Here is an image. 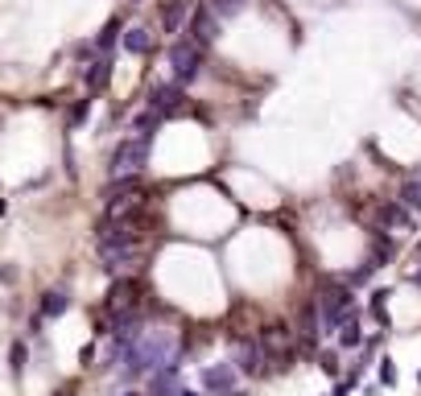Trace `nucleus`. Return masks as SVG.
<instances>
[{
    "label": "nucleus",
    "instance_id": "obj_5",
    "mask_svg": "<svg viewBox=\"0 0 421 396\" xmlns=\"http://www.w3.org/2000/svg\"><path fill=\"white\" fill-rule=\"evenodd\" d=\"M136 293H141V281H136V277H120V281L107 289V314L116 318V314L136 310Z\"/></svg>",
    "mask_w": 421,
    "mask_h": 396
},
{
    "label": "nucleus",
    "instance_id": "obj_10",
    "mask_svg": "<svg viewBox=\"0 0 421 396\" xmlns=\"http://www.w3.org/2000/svg\"><path fill=\"white\" fill-rule=\"evenodd\" d=\"M120 45H124L128 54H136V58H145V54H153V33H149V29H141V25H132V29H124V37H120Z\"/></svg>",
    "mask_w": 421,
    "mask_h": 396
},
{
    "label": "nucleus",
    "instance_id": "obj_8",
    "mask_svg": "<svg viewBox=\"0 0 421 396\" xmlns=\"http://www.w3.org/2000/svg\"><path fill=\"white\" fill-rule=\"evenodd\" d=\"M178 359H170L165 368H157L153 376H149V396H178Z\"/></svg>",
    "mask_w": 421,
    "mask_h": 396
},
{
    "label": "nucleus",
    "instance_id": "obj_25",
    "mask_svg": "<svg viewBox=\"0 0 421 396\" xmlns=\"http://www.w3.org/2000/svg\"><path fill=\"white\" fill-rule=\"evenodd\" d=\"M120 396H141V393H136V388H124V393H120Z\"/></svg>",
    "mask_w": 421,
    "mask_h": 396
},
{
    "label": "nucleus",
    "instance_id": "obj_7",
    "mask_svg": "<svg viewBox=\"0 0 421 396\" xmlns=\"http://www.w3.org/2000/svg\"><path fill=\"white\" fill-rule=\"evenodd\" d=\"M265 364H269V355H265L260 339H240V351H236V368H240V376H260Z\"/></svg>",
    "mask_w": 421,
    "mask_h": 396
},
{
    "label": "nucleus",
    "instance_id": "obj_28",
    "mask_svg": "<svg viewBox=\"0 0 421 396\" xmlns=\"http://www.w3.org/2000/svg\"><path fill=\"white\" fill-rule=\"evenodd\" d=\"M54 396H66V393H54Z\"/></svg>",
    "mask_w": 421,
    "mask_h": 396
},
{
    "label": "nucleus",
    "instance_id": "obj_9",
    "mask_svg": "<svg viewBox=\"0 0 421 396\" xmlns=\"http://www.w3.org/2000/svg\"><path fill=\"white\" fill-rule=\"evenodd\" d=\"M190 41H198L203 50L215 41V17H211V8H194V21H190Z\"/></svg>",
    "mask_w": 421,
    "mask_h": 396
},
{
    "label": "nucleus",
    "instance_id": "obj_4",
    "mask_svg": "<svg viewBox=\"0 0 421 396\" xmlns=\"http://www.w3.org/2000/svg\"><path fill=\"white\" fill-rule=\"evenodd\" d=\"M236 376H240L236 364H207L198 380H203V393L207 396H232L236 393Z\"/></svg>",
    "mask_w": 421,
    "mask_h": 396
},
{
    "label": "nucleus",
    "instance_id": "obj_12",
    "mask_svg": "<svg viewBox=\"0 0 421 396\" xmlns=\"http://www.w3.org/2000/svg\"><path fill=\"white\" fill-rule=\"evenodd\" d=\"M66 310H70V298H66V289H45V293H41V310H37V314H41L45 322H50V318H62Z\"/></svg>",
    "mask_w": 421,
    "mask_h": 396
},
{
    "label": "nucleus",
    "instance_id": "obj_18",
    "mask_svg": "<svg viewBox=\"0 0 421 396\" xmlns=\"http://www.w3.org/2000/svg\"><path fill=\"white\" fill-rule=\"evenodd\" d=\"M116 37H120V17H112V21L103 25V33L95 37V50H112V45H116Z\"/></svg>",
    "mask_w": 421,
    "mask_h": 396
},
{
    "label": "nucleus",
    "instance_id": "obj_17",
    "mask_svg": "<svg viewBox=\"0 0 421 396\" xmlns=\"http://www.w3.org/2000/svg\"><path fill=\"white\" fill-rule=\"evenodd\" d=\"M397 202H401L405 211L421 215V186H418V182H405V186H401V198H397Z\"/></svg>",
    "mask_w": 421,
    "mask_h": 396
},
{
    "label": "nucleus",
    "instance_id": "obj_24",
    "mask_svg": "<svg viewBox=\"0 0 421 396\" xmlns=\"http://www.w3.org/2000/svg\"><path fill=\"white\" fill-rule=\"evenodd\" d=\"M178 396H207V393H203V388H182Z\"/></svg>",
    "mask_w": 421,
    "mask_h": 396
},
{
    "label": "nucleus",
    "instance_id": "obj_26",
    "mask_svg": "<svg viewBox=\"0 0 421 396\" xmlns=\"http://www.w3.org/2000/svg\"><path fill=\"white\" fill-rule=\"evenodd\" d=\"M418 186H421V174H418Z\"/></svg>",
    "mask_w": 421,
    "mask_h": 396
},
{
    "label": "nucleus",
    "instance_id": "obj_27",
    "mask_svg": "<svg viewBox=\"0 0 421 396\" xmlns=\"http://www.w3.org/2000/svg\"><path fill=\"white\" fill-rule=\"evenodd\" d=\"M418 384H421V372H418Z\"/></svg>",
    "mask_w": 421,
    "mask_h": 396
},
{
    "label": "nucleus",
    "instance_id": "obj_22",
    "mask_svg": "<svg viewBox=\"0 0 421 396\" xmlns=\"http://www.w3.org/2000/svg\"><path fill=\"white\" fill-rule=\"evenodd\" d=\"M41 326H45V318H41V314H33V318H29V331H25V335H33V339H37V335H41Z\"/></svg>",
    "mask_w": 421,
    "mask_h": 396
},
{
    "label": "nucleus",
    "instance_id": "obj_14",
    "mask_svg": "<svg viewBox=\"0 0 421 396\" xmlns=\"http://www.w3.org/2000/svg\"><path fill=\"white\" fill-rule=\"evenodd\" d=\"M107 79H112V62H107V58L91 62V66H87V95L99 91V87H107Z\"/></svg>",
    "mask_w": 421,
    "mask_h": 396
},
{
    "label": "nucleus",
    "instance_id": "obj_21",
    "mask_svg": "<svg viewBox=\"0 0 421 396\" xmlns=\"http://www.w3.org/2000/svg\"><path fill=\"white\" fill-rule=\"evenodd\" d=\"M318 368H322L327 376H339V351H331V347H327V351L318 355Z\"/></svg>",
    "mask_w": 421,
    "mask_h": 396
},
{
    "label": "nucleus",
    "instance_id": "obj_1",
    "mask_svg": "<svg viewBox=\"0 0 421 396\" xmlns=\"http://www.w3.org/2000/svg\"><path fill=\"white\" fill-rule=\"evenodd\" d=\"M314 306H318L322 335H335V331L356 314V293H351L347 281H322V289L314 293Z\"/></svg>",
    "mask_w": 421,
    "mask_h": 396
},
{
    "label": "nucleus",
    "instance_id": "obj_19",
    "mask_svg": "<svg viewBox=\"0 0 421 396\" xmlns=\"http://www.w3.org/2000/svg\"><path fill=\"white\" fill-rule=\"evenodd\" d=\"M376 364H380V368H376V376H380V388H397V380H401V376H397V364H393L389 355H384V359H376Z\"/></svg>",
    "mask_w": 421,
    "mask_h": 396
},
{
    "label": "nucleus",
    "instance_id": "obj_29",
    "mask_svg": "<svg viewBox=\"0 0 421 396\" xmlns=\"http://www.w3.org/2000/svg\"><path fill=\"white\" fill-rule=\"evenodd\" d=\"M232 396H244V393H232Z\"/></svg>",
    "mask_w": 421,
    "mask_h": 396
},
{
    "label": "nucleus",
    "instance_id": "obj_20",
    "mask_svg": "<svg viewBox=\"0 0 421 396\" xmlns=\"http://www.w3.org/2000/svg\"><path fill=\"white\" fill-rule=\"evenodd\" d=\"M87 116H91V95H87V99H79V103L70 107V116H66V128H79Z\"/></svg>",
    "mask_w": 421,
    "mask_h": 396
},
{
    "label": "nucleus",
    "instance_id": "obj_6",
    "mask_svg": "<svg viewBox=\"0 0 421 396\" xmlns=\"http://www.w3.org/2000/svg\"><path fill=\"white\" fill-rule=\"evenodd\" d=\"M182 83H157L153 91H149V107L157 112V116H178L182 112Z\"/></svg>",
    "mask_w": 421,
    "mask_h": 396
},
{
    "label": "nucleus",
    "instance_id": "obj_13",
    "mask_svg": "<svg viewBox=\"0 0 421 396\" xmlns=\"http://www.w3.org/2000/svg\"><path fill=\"white\" fill-rule=\"evenodd\" d=\"M389 298H393V289H372V298H368V314L376 318V326H393L389 322Z\"/></svg>",
    "mask_w": 421,
    "mask_h": 396
},
{
    "label": "nucleus",
    "instance_id": "obj_15",
    "mask_svg": "<svg viewBox=\"0 0 421 396\" xmlns=\"http://www.w3.org/2000/svg\"><path fill=\"white\" fill-rule=\"evenodd\" d=\"M25 368H29V347L21 339H12V347H8V372L12 376H25Z\"/></svg>",
    "mask_w": 421,
    "mask_h": 396
},
{
    "label": "nucleus",
    "instance_id": "obj_16",
    "mask_svg": "<svg viewBox=\"0 0 421 396\" xmlns=\"http://www.w3.org/2000/svg\"><path fill=\"white\" fill-rule=\"evenodd\" d=\"M186 0H174V4H165V12H161V21H165V33H178V21L186 17Z\"/></svg>",
    "mask_w": 421,
    "mask_h": 396
},
{
    "label": "nucleus",
    "instance_id": "obj_23",
    "mask_svg": "<svg viewBox=\"0 0 421 396\" xmlns=\"http://www.w3.org/2000/svg\"><path fill=\"white\" fill-rule=\"evenodd\" d=\"M91 359H95V347H91V343H87V347H83V351H79V364H83V368H87V364H91Z\"/></svg>",
    "mask_w": 421,
    "mask_h": 396
},
{
    "label": "nucleus",
    "instance_id": "obj_3",
    "mask_svg": "<svg viewBox=\"0 0 421 396\" xmlns=\"http://www.w3.org/2000/svg\"><path fill=\"white\" fill-rule=\"evenodd\" d=\"M170 66H174V79L178 83H194L198 70H203V45L190 41V37H178L170 45Z\"/></svg>",
    "mask_w": 421,
    "mask_h": 396
},
{
    "label": "nucleus",
    "instance_id": "obj_11",
    "mask_svg": "<svg viewBox=\"0 0 421 396\" xmlns=\"http://www.w3.org/2000/svg\"><path fill=\"white\" fill-rule=\"evenodd\" d=\"M335 335H339V351H360L364 347V322H360V314H351Z\"/></svg>",
    "mask_w": 421,
    "mask_h": 396
},
{
    "label": "nucleus",
    "instance_id": "obj_2",
    "mask_svg": "<svg viewBox=\"0 0 421 396\" xmlns=\"http://www.w3.org/2000/svg\"><path fill=\"white\" fill-rule=\"evenodd\" d=\"M149 149H153V136H145V132H136V136H124V140L112 149V157H107V169H112V178L141 174V169H145V161H149Z\"/></svg>",
    "mask_w": 421,
    "mask_h": 396
}]
</instances>
